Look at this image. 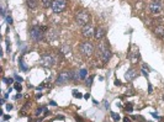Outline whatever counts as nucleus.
<instances>
[{"label": "nucleus", "instance_id": "obj_1", "mask_svg": "<svg viewBox=\"0 0 164 122\" xmlns=\"http://www.w3.org/2000/svg\"><path fill=\"white\" fill-rule=\"evenodd\" d=\"M90 20H91V16H90V14L88 12V11H79L77 15H75V22L79 25V26H86V25H89V22H90Z\"/></svg>", "mask_w": 164, "mask_h": 122}, {"label": "nucleus", "instance_id": "obj_2", "mask_svg": "<svg viewBox=\"0 0 164 122\" xmlns=\"http://www.w3.org/2000/svg\"><path fill=\"white\" fill-rule=\"evenodd\" d=\"M43 30H46V27L33 26L30 30V37H31V40L35 41V42H41L43 40Z\"/></svg>", "mask_w": 164, "mask_h": 122}, {"label": "nucleus", "instance_id": "obj_3", "mask_svg": "<svg viewBox=\"0 0 164 122\" xmlns=\"http://www.w3.org/2000/svg\"><path fill=\"white\" fill-rule=\"evenodd\" d=\"M98 52H100V57H101V59H103L104 63H108V62H109V59L111 58V51L106 47L105 41H103V42L99 43V46H98Z\"/></svg>", "mask_w": 164, "mask_h": 122}, {"label": "nucleus", "instance_id": "obj_4", "mask_svg": "<svg viewBox=\"0 0 164 122\" xmlns=\"http://www.w3.org/2000/svg\"><path fill=\"white\" fill-rule=\"evenodd\" d=\"M69 80H72V72L63 70V72L59 73L57 80H55V84H57V85H64V84H67Z\"/></svg>", "mask_w": 164, "mask_h": 122}, {"label": "nucleus", "instance_id": "obj_5", "mask_svg": "<svg viewBox=\"0 0 164 122\" xmlns=\"http://www.w3.org/2000/svg\"><path fill=\"white\" fill-rule=\"evenodd\" d=\"M80 50V53L84 56V57H90L93 53H94V46L90 43V42H83L79 47Z\"/></svg>", "mask_w": 164, "mask_h": 122}, {"label": "nucleus", "instance_id": "obj_6", "mask_svg": "<svg viewBox=\"0 0 164 122\" xmlns=\"http://www.w3.org/2000/svg\"><path fill=\"white\" fill-rule=\"evenodd\" d=\"M65 7H67V0H53L52 2V9L55 14L63 12Z\"/></svg>", "mask_w": 164, "mask_h": 122}, {"label": "nucleus", "instance_id": "obj_7", "mask_svg": "<svg viewBox=\"0 0 164 122\" xmlns=\"http://www.w3.org/2000/svg\"><path fill=\"white\" fill-rule=\"evenodd\" d=\"M40 64L42 67H45V68H51L55 64V58L52 56H50V54H43L40 58Z\"/></svg>", "mask_w": 164, "mask_h": 122}, {"label": "nucleus", "instance_id": "obj_8", "mask_svg": "<svg viewBox=\"0 0 164 122\" xmlns=\"http://www.w3.org/2000/svg\"><path fill=\"white\" fill-rule=\"evenodd\" d=\"M94 33H95L94 27H93L90 24H89V25H86V26H84V27H83V30H82V35H83V37H84V38H86V40L91 38V37L94 36Z\"/></svg>", "mask_w": 164, "mask_h": 122}, {"label": "nucleus", "instance_id": "obj_9", "mask_svg": "<svg viewBox=\"0 0 164 122\" xmlns=\"http://www.w3.org/2000/svg\"><path fill=\"white\" fill-rule=\"evenodd\" d=\"M148 10H149L151 14H153V15H158V14L162 12V5H161V2L153 1V2H151V4L148 5Z\"/></svg>", "mask_w": 164, "mask_h": 122}, {"label": "nucleus", "instance_id": "obj_10", "mask_svg": "<svg viewBox=\"0 0 164 122\" xmlns=\"http://www.w3.org/2000/svg\"><path fill=\"white\" fill-rule=\"evenodd\" d=\"M58 36H59V33H58L55 30H50V31L47 32L46 40L48 41V43H52V42H55V40L58 38Z\"/></svg>", "mask_w": 164, "mask_h": 122}, {"label": "nucleus", "instance_id": "obj_11", "mask_svg": "<svg viewBox=\"0 0 164 122\" xmlns=\"http://www.w3.org/2000/svg\"><path fill=\"white\" fill-rule=\"evenodd\" d=\"M105 35H106L105 30H104L103 27H98V28L95 30L94 37H95V40H98V41H101V40H103V38L105 37Z\"/></svg>", "mask_w": 164, "mask_h": 122}, {"label": "nucleus", "instance_id": "obj_12", "mask_svg": "<svg viewBox=\"0 0 164 122\" xmlns=\"http://www.w3.org/2000/svg\"><path fill=\"white\" fill-rule=\"evenodd\" d=\"M136 76H137V70H136V69H130V70H127V73H126V75H125L126 80H128V81L133 80Z\"/></svg>", "mask_w": 164, "mask_h": 122}, {"label": "nucleus", "instance_id": "obj_13", "mask_svg": "<svg viewBox=\"0 0 164 122\" xmlns=\"http://www.w3.org/2000/svg\"><path fill=\"white\" fill-rule=\"evenodd\" d=\"M79 79H82V78H80L79 70H72V80H73L74 83H78Z\"/></svg>", "mask_w": 164, "mask_h": 122}, {"label": "nucleus", "instance_id": "obj_14", "mask_svg": "<svg viewBox=\"0 0 164 122\" xmlns=\"http://www.w3.org/2000/svg\"><path fill=\"white\" fill-rule=\"evenodd\" d=\"M138 58H140V53H138V51L136 50V51H133V52H131V56H130V59L132 63H136V62L138 61Z\"/></svg>", "mask_w": 164, "mask_h": 122}, {"label": "nucleus", "instance_id": "obj_15", "mask_svg": "<svg viewBox=\"0 0 164 122\" xmlns=\"http://www.w3.org/2000/svg\"><path fill=\"white\" fill-rule=\"evenodd\" d=\"M26 4L30 9H36L38 5V0H26Z\"/></svg>", "mask_w": 164, "mask_h": 122}, {"label": "nucleus", "instance_id": "obj_16", "mask_svg": "<svg viewBox=\"0 0 164 122\" xmlns=\"http://www.w3.org/2000/svg\"><path fill=\"white\" fill-rule=\"evenodd\" d=\"M69 53H70V46H68V45H64V46L62 47L60 54H62V56H68Z\"/></svg>", "mask_w": 164, "mask_h": 122}, {"label": "nucleus", "instance_id": "obj_17", "mask_svg": "<svg viewBox=\"0 0 164 122\" xmlns=\"http://www.w3.org/2000/svg\"><path fill=\"white\" fill-rule=\"evenodd\" d=\"M154 33H156L158 37H163V35H164V26H158V27L154 30Z\"/></svg>", "mask_w": 164, "mask_h": 122}, {"label": "nucleus", "instance_id": "obj_18", "mask_svg": "<svg viewBox=\"0 0 164 122\" xmlns=\"http://www.w3.org/2000/svg\"><path fill=\"white\" fill-rule=\"evenodd\" d=\"M41 1H42V6L46 7V9L50 7V6H52V2H53L52 0H41Z\"/></svg>", "mask_w": 164, "mask_h": 122}, {"label": "nucleus", "instance_id": "obj_19", "mask_svg": "<svg viewBox=\"0 0 164 122\" xmlns=\"http://www.w3.org/2000/svg\"><path fill=\"white\" fill-rule=\"evenodd\" d=\"M79 73H80V78H82V79H84V78L86 76V69H80Z\"/></svg>", "mask_w": 164, "mask_h": 122}, {"label": "nucleus", "instance_id": "obj_20", "mask_svg": "<svg viewBox=\"0 0 164 122\" xmlns=\"http://www.w3.org/2000/svg\"><path fill=\"white\" fill-rule=\"evenodd\" d=\"M19 65L21 67V69H22V70H27V67L25 65V63H24V61H22V59H20V63H19Z\"/></svg>", "mask_w": 164, "mask_h": 122}, {"label": "nucleus", "instance_id": "obj_21", "mask_svg": "<svg viewBox=\"0 0 164 122\" xmlns=\"http://www.w3.org/2000/svg\"><path fill=\"white\" fill-rule=\"evenodd\" d=\"M111 116H112V119H113L115 121H118V120H120V116H118L117 114H115V112H111Z\"/></svg>", "mask_w": 164, "mask_h": 122}, {"label": "nucleus", "instance_id": "obj_22", "mask_svg": "<svg viewBox=\"0 0 164 122\" xmlns=\"http://www.w3.org/2000/svg\"><path fill=\"white\" fill-rule=\"evenodd\" d=\"M4 81H5V84H11V83H12V79H7V78H4Z\"/></svg>", "mask_w": 164, "mask_h": 122}, {"label": "nucleus", "instance_id": "obj_23", "mask_svg": "<svg viewBox=\"0 0 164 122\" xmlns=\"http://www.w3.org/2000/svg\"><path fill=\"white\" fill-rule=\"evenodd\" d=\"M6 21H7V24H9V25H11V24H12V19H11L10 16H6Z\"/></svg>", "mask_w": 164, "mask_h": 122}, {"label": "nucleus", "instance_id": "obj_24", "mask_svg": "<svg viewBox=\"0 0 164 122\" xmlns=\"http://www.w3.org/2000/svg\"><path fill=\"white\" fill-rule=\"evenodd\" d=\"M94 79V76H90L88 80H86V85H91V80Z\"/></svg>", "mask_w": 164, "mask_h": 122}, {"label": "nucleus", "instance_id": "obj_25", "mask_svg": "<svg viewBox=\"0 0 164 122\" xmlns=\"http://www.w3.org/2000/svg\"><path fill=\"white\" fill-rule=\"evenodd\" d=\"M73 95H74L75 98H80V96H82L80 94H78V91H77V90H73Z\"/></svg>", "mask_w": 164, "mask_h": 122}, {"label": "nucleus", "instance_id": "obj_26", "mask_svg": "<svg viewBox=\"0 0 164 122\" xmlns=\"http://www.w3.org/2000/svg\"><path fill=\"white\" fill-rule=\"evenodd\" d=\"M15 89H16L17 91H21V85H20V84H15Z\"/></svg>", "mask_w": 164, "mask_h": 122}, {"label": "nucleus", "instance_id": "obj_27", "mask_svg": "<svg viewBox=\"0 0 164 122\" xmlns=\"http://www.w3.org/2000/svg\"><path fill=\"white\" fill-rule=\"evenodd\" d=\"M15 79H16L17 81H22V79H21L20 76H17V75H15Z\"/></svg>", "mask_w": 164, "mask_h": 122}, {"label": "nucleus", "instance_id": "obj_28", "mask_svg": "<svg viewBox=\"0 0 164 122\" xmlns=\"http://www.w3.org/2000/svg\"><path fill=\"white\" fill-rule=\"evenodd\" d=\"M6 109H7V110H11V109H12V105H10V104L6 105Z\"/></svg>", "mask_w": 164, "mask_h": 122}, {"label": "nucleus", "instance_id": "obj_29", "mask_svg": "<svg viewBox=\"0 0 164 122\" xmlns=\"http://www.w3.org/2000/svg\"><path fill=\"white\" fill-rule=\"evenodd\" d=\"M123 121L125 122H131L130 121V119H127V117H125V119H123Z\"/></svg>", "mask_w": 164, "mask_h": 122}, {"label": "nucleus", "instance_id": "obj_30", "mask_svg": "<svg viewBox=\"0 0 164 122\" xmlns=\"http://www.w3.org/2000/svg\"><path fill=\"white\" fill-rule=\"evenodd\" d=\"M50 104H51V105H52V106H55V105H57V104H55V101H51V102H50Z\"/></svg>", "mask_w": 164, "mask_h": 122}, {"label": "nucleus", "instance_id": "obj_31", "mask_svg": "<svg viewBox=\"0 0 164 122\" xmlns=\"http://www.w3.org/2000/svg\"><path fill=\"white\" fill-rule=\"evenodd\" d=\"M153 1H157V2H161V0H153Z\"/></svg>", "mask_w": 164, "mask_h": 122}, {"label": "nucleus", "instance_id": "obj_32", "mask_svg": "<svg viewBox=\"0 0 164 122\" xmlns=\"http://www.w3.org/2000/svg\"><path fill=\"white\" fill-rule=\"evenodd\" d=\"M162 38H163V40H164V35H163V37H162Z\"/></svg>", "mask_w": 164, "mask_h": 122}]
</instances>
